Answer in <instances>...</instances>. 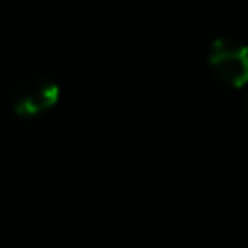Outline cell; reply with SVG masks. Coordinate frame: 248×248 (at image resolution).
I'll return each instance as SVG.
<instances>
[{"label": "cell", "mask_w": 248, "mask_h": 248, "mask_svg": "<svg viewBox=\"0 0 248 248\" xmlns=\"http://www.w3.org/2000/svg\"><path fill=\"white\" fill-rule=\"evenodd\" d=\"M244 113H246V118H248V94L244 96Z\"/></svg>", "instance_id": "3957f363"}, {"label": "cell", "mask_w": 248, "mask_h": 248, "mask_svg": "<svg viewBox=\"0 0 248 248\" xmlns=\"http://www.w3.org/2000/svg\"><path fill=\"white\" fill-rule=\"evenodd\" d=\"M59 96H61V90L55 81L31 78V81L22 83L20 90L16 92L13 109L22 118H35L55 107L59 103Z\"/></svg>", "instance_id": "7a4b0ae2"}, {"label": "cell", "mask_w": 248, "mask_h": 248, "mask_svg": "<svg viewBox=\"0 0 248 248\" xmlns=\"http://www.w3.org/2000/svg\"><path fill=\"white\" fill-rule=\"evenodd\" d=\"M209 68L222 85L242 90L248 85V48L233 39H216L209 50Z\"/></svg>", "instance_id": "6da1fadb"}]
</instances>
